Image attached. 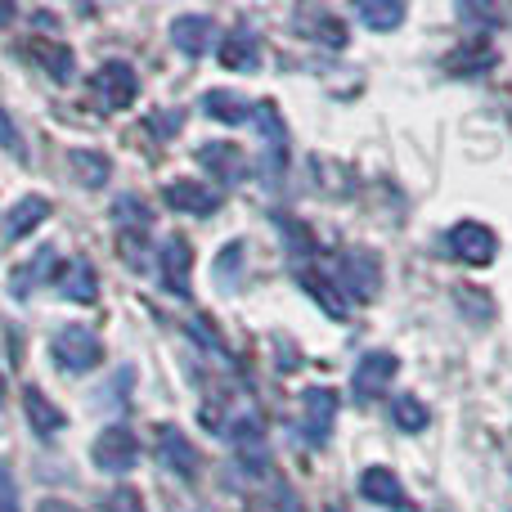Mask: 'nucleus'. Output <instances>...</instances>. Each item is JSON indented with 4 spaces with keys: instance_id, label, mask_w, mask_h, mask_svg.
Instances as JSON below:
<instances>
[{
    "instance_id": "nucleus-1",
    "label": "nucleus",
    "mask_w": 512,
    "mask_h": 512,
    "mask_svg": "<svg viewBox=\"0 0 512 512\" xmlns=\"http://www.w3.org/2000/svg\"><path fill=\"white\" fill-rule=\"evenodd\" d=\"M50 355L63 373H90L104 364V342H99V333H90L86 324H63L59 333L50 337Z\"/></svg>"
},
{
    "instance_id": "nucleus-2",
    "label": "nucleus",
    "mask_w": 512,
    "mask_h": 512,
    "mask_svg": "<svg viewBox=\"0 0 512 512\" xmlns=\"http://www.w3.org/2000/svg\"><path fill=\"white\" fill-rule=\"evenodd\" d=\"M135 95H140V77H135L131 63H104V68L90 77V99H95L104 113H122V108L135 104Z\"/></svg>"
},
{
    "instance_id": "nucleus-3",
    "label": "nucleus",
    "mask_w": 512,
    "mask_h": 512,
    "mask_svg": "<svg viewBox=\"0 0 512 512\" xmlns=\"http://www.w3.org/2000/svg\"><path fill=\"white\" fill-rule=\"evenodd\" d=\"M90 459H95L99 472H108V477H122V472H131L135 463H140V441H135L131 427L113 423V427H104V432L95 436V445H90Z\"/></svg>"
},
{
    "instance_id": "nucleus-4",
    "label": "nucleus",
    "mask_w": 512,
    "mask_h": 512,
    "mask_svg": "<svg viewBox=\"0 0 512 512\" xmlns=\"http://www.w3.org/2000/svg\"><path fill=\"white\" fill-rule=\"evenodd\" d=\"M337 283L346 288V301H373L382 288V261L369 248H351L337 261Z\"/></svg>"
},
{
    "instance_id": "nucleus-5",
    "label": "nucleus",
    "mask_w": 512,
    "mask_h": 512,
    "mask_svg": "<svg viewBox=\"0 0 512 512\" xmlns=\"http://www.w3.org/2000/svg\"><path fill=\"white\" fill-rule=\"evenodd\" d=\"M158 463L176 472L180 481H198V477H203V454H198V445L189 441L176 423H162L158 427Z\"/></svg>"
},
{
    "instance_id": "nucleus-6",
    "label": "nucleus",
    "mask_w": 512,
    "mask_h": 512,
    "mask_svg": "<svg viewBox=\"0 0 512 512\" xmlns=\"http://www.w3.org/2000/svg\"><path fill=\"white\" fill-rule=\"evenodd\" d=\"M445 252L463 265H490L499 252V239H495V230H486V225L459 221L450 234H445Z\"/></svg>"
},
{
    "instance_id": "nucleus-7",
    "label": "nucleus",
    "mask_w": 512,
    "mask_h": 512,
    "mask_svg": "<svg viewBox=\"0 0 512 512\" xmlns=\"http://www.w3.org/2000/svg\"><path fill=\"white\" fill-rule=\"evenodd\" d=\"M333 423H337V391L306 387V396H301V436L319 450V445H328V436H333Z\"/></svg>"
},
{
    "instance_id": "nucleus-8",
    "label": "nucleus",
    "mask_w": 512,
    "mask_h": 512,
    "mask_svg": "<svg viewBox=\"0 0 512 512\" xmlns=\"http://www.w3.org/2000/svg\"><path fill=\"white\" fill-rule=\"evenodd\" d=\"M189 270H194V252H189L185 234H167L158 248V279L171 297H189Z\"/></svg>"
},
{
    "instance_id": "nucleus-9",
    "label": "nucleus",
    "mask_w": 512,
    "mask_h": 512,
    "mask_svg": "<svg viewBox=\"0 0 512 512\" xmlns=\"http://www.w3.org/2000/svg\"><path fill=\"white\" fill-rule=\"evenodd\" d=\"M162 203H167L171 212H185V216H212V212H221L225 194L212 185H203V180H171V185L162 189Z\"/></svg>"
},
{
    "instance_id": "nucleus-10",
    "label": "nucleus",
    "mask_w": 512,
    "mask_h": 512,
    "mask_svg": "<svg viewBox=\"0 0 512 512\" xmlns=\"http://www.w3.org/2000/svg\"><path fill=\"white\" fill-rule=\"evenodd\" d=\"M252 122L261 126V135L270 144H265V176H274L270 185H279L283 176V162H288V131H283V117H279V104H270V99H261L252 113Z\"/></svg>"
},
{
    "instance_id": "nucleus-11",
    "label": "nucleus",
    "mask_w": 512,
    "mask_h": 512,
    "mask_svg": "<svg viewBox=\"0 0 512 512\" xmlns=\"http://www.w3.org/2000/svg\"><path fill=\"white\" fill-rule=\"evenodd\" d=\"M396 369H400V360H396L391 351H369L360 364H355V378H351L355 400L382 396V391L391 387V378H396Z\"/></svg>"
},
{
    "instance_id": "nucleus-12",
    "label": "nucleus",
    "mask_w": 512,
    "mask_h": 512,
    "mask_svg": "<svg viewBox=\"0 0 512 512\" xmlns=\"http://www.w3.org/2000/svg\"><path fill=\"white\" fill-rule=\"evenodd\" d=\"M198 167L207 176H216L221 185H243L248 180V158H243L239 144H225V140H212L198 149Z\"/></svg>"
},
{
    "instance_id": "nucleus-13",
    "label": "nucleus",
    "mask_w": 512,
    "mask_h": 512,
    "mask_svg": "<svg viewBox=\"0 0 512 512\" xmlns=\"http://www.w3.org/2000/svg\"><path fill=\"white\" fill-rule=\"evenodd\" d=\"M230 441H234V454H239L243 472L248 477H265V468H270V450H265V432L256 418H239V423L230 427Z\"/></svg>"
},
{
    "instance_id": "nucleus-14",
    "label": "nucleus",
    "mask_w": 512,
    "mask_h": 512,
    "mask_svg": "<svg viewBox=\"0 0 512 512\" xmlns=\"http://www.w3.org/2000/svg\"><path fill=\"white\" fill-rule=\"evenodd\" d=\"M212 36H216L212 14H180V18H171V45H176L180 54H189V59H203V54L212 50Z\"/></svg>"
},
{
    "instance_id": "nucleus-15",
    "label": "nucleus",
    "mask_w": 512,
    "mask_h": 512,
    "mask_svg": "<svg viewBox=\"0 0 512 512\" xmlns=\"http://www.w3.org/2000/svg\"><path fill=\"white\" fill-rule=\"evenodd\" d=\"M23 414H27V427H32L41 441H54V436L68 427V414H63L41 387H23Z\"/></svg>"
},
{
    "instance_id": "nucleus-16",
    "label": "nucleus",
    "mask_w": 512,
    "mask_h": 512,
    "mask_svg": "<svg viewBox=\"0 0 512 512\" xmlns=\"http://www.w3.org/2000/svg\"><path fill=\"white\" fill-rule=\"evenodd\" d=\"M360 495L369 499V504H378V508H391V512H400V508H409V495H405V486H400V477L391 468H369L360 477Z\"/></svg>"
},
{
    "instance_id": "nucleus-17",
    "label": "nucleus",
    "mask_w": 512,
    "mask_h": 512,
    "mask_svg": "<svg viewBox=\"0 0 512 512\" xmlns=\"http://www.w3.org/2000/svg\"><path fill=\"white\" fill-rule=\"evenodd\" d=\"M203 113L216 117V122H225V126H248L252 113H256V104H248L239 90L216 86V90H207V95H203Z\"/></svg>"
},
{
    "instance_id": "nucleus-18",
    "label": "nucleus",
    "mask_w": 512,
    "mask_h": 512,
    "mask_svg": "<svg viewBox=\"0 0 512 512\" xmlns=\"http://www.w3.org/2000/svg\"><path fill=\"white\" fill-rule=\"evenodd\" d=\"M23 54L32 63H41V72L50 81H68L72 77V50L63 41H50V36H36V41L23 45Z\"/></svg>"
},
{
    "instance_id": "nucleus-19",
    "label": "nucleus",
    "mask_w": 512,
    "mask_h": 512,
    "mask_svg": "<svg viewBox=\"0 0 512 512\" xmlns=\"http://www.w3.org/2000/svg\"><path fill=\"white\" fill-rule=\"evenodd\" d=\"M59 288H63V297H68V301H81V306H90V301L99 297L95 265H90L86 256H72V261L59 270Z\"/></svg>"
},
{
    "instance_id": "nucleus-20",
    "label": "nucleus",
    "mask_w": 512,
    "mask_h": 512,
    "mask_svg": "<svg viewBox=\"0 0 512 512\" xmlns=\"http://www.w3.org/2000/svg\"><path fill=\"white\" fill-rule=\"evenodd\" d=\"M297 27L319 45H333V50L346 45V23L337 14H328V9H297Z\"/></svg>"
},
{
    "instance_id": "nucleus-21",
    "label": "nucleus",
    "mask_w": 512,
    "mask_h": 512,
    "mask_svg": "<svg viewBox=\"0 0 512 512\" xmlns=\"http://www.w3.org/2000/svg\"><path fill=\"white\" fill-rule=\"evenodd\" d=\"M297 279H301V288L310 292V297L324 306V315H333V319H346V310H351V301H346V292L337 288L328 274H319V270H297Z\"/></svg>"
},
{
    "instance_id": "nucleus-22",
    "label": "nucleus",
    "mask_w": 512,
    "mask_h": 512,
    "mask_svg": "<svg viewBox=\"0 0 512 512\" xmlns=\"http://www.w3.org/2000/svg\"><path fill=\"white\" fill-rule=\"evenodd\" d=\"M490 63H495L490 41H486V36H472V41H463L459 50L445 59V72H454V77H477V72H486Z\"/></svg>"
},
{
    "instance_id": "nucleus-23",
    "label": "nucleus",
    "mask_w": 512,
    "mask_h": 512,
    "mask_svg": "<svg viewBox=\"0 0 512 512\" xmlns=\"http://www.w3.org/2000/svg\"><path fill=\"white\" fill-rule=\"evenodd\" d=\"M45 216H50V198H41V194L18 198V203L9 207V216H5V234H9V239H27V234H32Z\"/></svg>"
},
{
    "instance_id": "nucleus-24",
    "label": "nucleus",
    "mask_w": 512,
    "mask_h": 512,
    "mask_svg": "<svg viewBox=\"0 0 512 512\" xmlns=\"http://www.w3.org/2000/svg\"><path fill=\"white\" fill-rule=\"evenodd\" d=\"M54 270H59V256H54V248L36 252L32 261H27V265H18V270L9 274V283H14V288H9V292H14V297H27V292H32L41 279H54Z\"/></svg>"
},
{
    "instance_id": "nucleus-25",
    "label": "nucleus",
    "mask_w": 512,
    "mask_h": 512,
    "mask_svg": "<svg viewBox=\"0 0 512 512\" xmlns=\"http://www.w3.org/2000/svg\"><path fill=\"white\" fill-rule=\"evenodd\" d=\"M68 167H72V176H77V185H86V189H104L108 176H113L108 158H104V153H95V149H72L68 153Z\"/></svg>"
},
{
    "instance_id": "nucleus-26",
    "label": "nucleus",
    "mask_w": 512,
    "mask_h": 512,
    "mask_svg": "<svg viewBox=\"0 0 512 512\" xmlns=\"http://www.w3.org/2000/svg\"><path fill=\"white\" fill-rule=\"evenodd\" d=\"M113 216H117V225H122L126 239H144V234H149V225H153V212H149V203H144L140 194H122V198H117Z\"/></svg>"
},
{
    "instance_id": "nucleus-27",
    "label": "nucleus",
    "mask_w": 512,
    "mask_h": 512,
    "mask_svg": "<svg viewBox=\"0 0 512 512\" xmlns=\"http://www.w3.org/2000/svg\"><path fill=\"white\" fill-rule=\"evenodd\" d=\"M221 63L234 72H256V63H261V45H256L252 32H230L221 41Z\"/></svg>"
},
{
    "instance_id": "nucleus-28",
    "label": "nucleus",
    "mask_w": 512,
    "mask_h": 512,
    "mask_svg": "<svg viewBox=\"0 0 512 512\" xmlns=\"http://www.w3.org/2000/svg\"><path fill=\"white\" fill-rule=\"evenodd\" d=\"M360 18L373 32H396L405 23V5L400 0H360Z\"/></svg>"
},
{
    "instance_id": "nucleus-29",
    "label": "nucleus",
    "mask_w": 512,
    "mask_h": 512,
    "mask_svg": "<svg viewBox=\"0 0 512 512\" xmlns=\"http://www.w3.org/2000/svg\"><path fill=\"white\" fill-rule=\"evenodd\" d=\"M391 423H396L400 432H423V427L432 423V409L418 396H396L391 400Z\"/></svg>"
},
{
    "instance_id": "nucleus-30",
    "label": "nucleus",
    "mask_w": 512,
    "mask_h": 512,
    "mask_svg": "<svg viewBox=\"0 0 512 512\" xmlns=\"http://www.w3.org/2000/svg\"><path fill=\"white\" fill-rule=\"evenodd\" d=\"M230 270H234V283H239V274H243V243H230V248L221 252V261H216V283H221L225 292H230Z\"/></svg>"
},
{
    "instance_id": "nucleus-31",
    "label": "nucleus",
    "mask_w": 512,
    "mask_h": 512,
    "mask_svg": "<svg viewBox=\"0 0 512 512\" xmlns=\"http://www.w3.org/2000/svg\"><path fill=\"white\" fill-rule=\"evenodd\" d=\"M0 149H5V153H14L18 162H27L23 135H18V126H14V117H9V108H5V104H0Z\"/></svg>"
},
{
    "instance_id": "nucleus-32",
    "label": "nucleus",
    "mask_w": 512,
    "mask_h": 512,
    "mask_svg": "<svg viewBox=\"0 0 512 512\" xmlns=\"http://www.w3.org/2000/svg\"><path fill=\"white\" fill-rule=\"evenodd\" d=\"M104 512H144V499H140V490H131V486L113 490V495L104 499Z\"/></svg>"
},
{
    "instance_id": "nucleus-33",
    "label": "nucleus",
    "mask_w": 512,
    "mask_h": 512,
    "mask_svg": "<svg viewBox=\"0 0 512 512\" xmlns=\"http://www.w3.org/2000/svg\"><path fill=\"white\" fill-rule=\"evenodd\" d=\"M256 512H301V508H297V495H292V490L279 481V486H274V499L256 504Z\"/></svg>"
},
{
    "instance_id": "nucleus-34",
    "label": "nucleus",
    "mask_w": 512,
    "mask_h": 512,
    "mask_svg": "<svg viewBox=\"0 0 512 512\" xmlns=\"http://www.w3.org/2000/svg\"><path fill=\"white\" fill-rule=\"evenodd\" d=\"M144 126H149L153 135H162V140H171V135H176L180 126H185V113H167V117H162V113H153Z\"/></svg>"
},
{
    "instance_id": "nucleus-35",
    "label": "nucleus",
    "mask_w": 512,
    "mask_h": 512,
    "mask_svg": "<svg viewBox=\"0 0 512 512\" xmlns=\"http://www.w3.org/2000/svg\"><path fill=\"white\" fill-rule=\"evenodd\" d=\"M0 512H18V486L5 463H0Z\"/></svg>"
},
{
    "instance_id": "nucleus-36",
    "label": "nucleus",
    "mask_w": 512,
    "mask_h": 512,
    "mask_svg": "<svg viewBox=\"0 0 512 512\" xmlns=\"http://www.w3.org/2000/svg\"><path fill=\"white\" fill-rule=\"evenodd\" d=\"M41 512H77V508H68V504H59V499H45Z\"/></svg>"
},
{
    "instance_id": "nucleus-37",
    "label": "nucleus",
    "mask_w": 512,
    "mask_h": 512,
    "mask_svg": "<svg viewBox=\"0 0 512 512\" xmlns=\"http://www.w3.org/2000/svg\"><path fill=\"white\" fill-rule=\"evenodd\" d=\"M0 405H5V378H0Z\"/></svg>"
},
{
    "instance_id": "nucleus-38",
    "label": "nucleus",
    "mask_w": 512,
    "mask_h": 512,
    "mask_svg": "<svg viewBox=\"0 0 512 512\" xmlns=\"http://www.w3.org/2000/svg\"><path fill=\"white\" fill-rule=\"evenodd\" d=\"M328 512H337V508H328Z\"/></svg>"
}]
</instances>
